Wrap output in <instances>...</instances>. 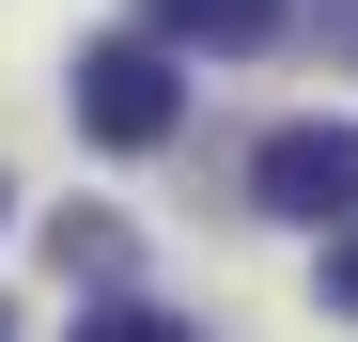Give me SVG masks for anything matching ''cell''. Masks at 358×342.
Here are the masks:
<instances>
[{
  "label": "cell",
  "instance_id": "obj_1",
  "mask_svg": "<svg viewBox=\"0 0 358 342\" xmlns=\"http://www.w3.org/2000/svg\"><path fill=\"white\" fill-rule=\"evenodd\" d=\"M171 125H187L171 31H109V47H78V140H109V156H156Z\"/></svg>",
  "mask_w": 358,
  "mask_h": 342
},
{
  "label": "cell",
  "instance_id": "obj_2",
  "mask_svg": "<svg viewBox=\"0 0 358 342\" xmlns=\"http://www.w3.org/2000/svg\"><path fill=\"white\" fill-rule=\"evenodd\" d=\"M250 187H265V218H358V125H280L250 156Z\"/></svg>",
  "mask_w": 358,
  "mask_h": 342
},
{
  "label": "cell",
  "instance_id": "obj_3",
  "mask_svg": "<svg viewBox=\"0 0 358 342\" xmlns=\"http://www.w3.org/2000/svg\"><path fill=\"white\" fill-rule=\"evenodd\" d=\"M141 16H156L171 47H265V31H280V0H141Z\"/></svg>",
  "mask_w": 358,
  "mask_h": 342
},
{
  "label": "cell",
  "instance_id": "obj_4",
  "mask_svg": "<svg viewBox=\"0 0 358 342\" xmlns=\"http://www.w3.org/2000/svg\"><path fill=\"white\" fill-rule=\"evenodd\" d=\"M63 342H203V327H187V311H156V296H109V311H78Z\"/></svg>",
  "mask_w": 358,
  "mask_h": 342
},
{
  "label": "cell",
  "instance_id": "obj_5",
  "mask_svg": "<svg viewBox=\"0 0 358 342\" xmlns=\"http://www.w3.org/2000/svg\"><path fill=\"white\" fill-rule=\"evenodd\" d=\"M47 249H63V280H109V265H125V218H78V202H63Z\"/></svg>",
  "mask_w": 358,
  "mask_h": 342
},
{
  "label": "cell",
  "instance_id": "obj_6",
  "mask_svg": "<svg viewBox=\"0 0 358 342\" xmlns=\"http://www.w3.org/2000/svg\"><path fill=\"white\" fill-rule=\"evenodd\" d=\"M327 296H343V311H358V218H343V249H327Z\"/></svg>",
  "mask_w": 358,
  "mask_h": 342
},
{
  "label": "cell",
  "instance_id": "obj_7",
  "mask_svg": "<svg viewBox=\"0 0 358 342\" xmlns=\"http://www.w3.org/2000/svg\"><path fill=\"white\" fill-rule=\"evenodd\" d=\"M0 327H16V311H0Z\"/></svg>",
  "mask_w": 358,
  "mask_h": 342
}]
</instances>
